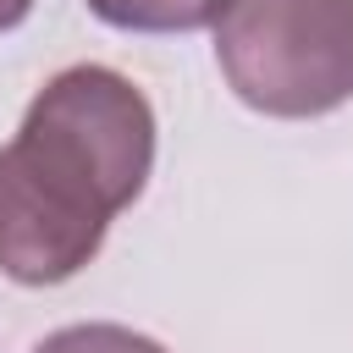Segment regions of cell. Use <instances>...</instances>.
<instances>
[{
    "mask_svg": "<svg viewBox=\"0 0 353 353\" xmlns=\"http://www.w3.org/2000/svg\"><path fill=\"white\" fill-rule=\"evenodd\" d=\"M232 0H88V11L121 33H193L215 28Z\"/></svg>",
    "mask_w": 353,
    "mask_h": 353,
    "instance_id": "obj_3",
    "label": "cell"
},
{
    "mask_svg": "<svg viewBox=\"0 0 353 353\" xmlns=\"http://www.w3.org/2000/svg\"><path fill=\"white\" fill-rule=\"evenodd\" d=\"M154 171V105L116 66L55 72L0 149V270L22 287L72 281Z\"/></svg>",
    "mask_w": 353,
    "mask_h": 353,
    "instance_id": "obj_1",
    "label": "cell"
},
{
    "mask_svg": "<svg viewBox=\"0 0 353 353\" xmlns=\"http://www.w3.org/2000/svg\"><path fill=\"white\" fill-rule=\"evenodd\" d=\"M33 353H165V347L154 336H143V331H127V325H110V320H88V325L50 331Z\"/></svg>",
    "mask_w": 353,
    "mask_h": 353,
    "instance_id": "obj_4",
    "label": "cell"
},
{
    "mask_svg": "<svg viewBox=\"0 0 353 353\" xmlns=\"http://www.w3.org/2000/svg\"><path fill=\"white\" fill-rule=\"evenodd\" d=\"M28 11H33V0H0V33L22 28V22H28Z\"/></svg>",
    "mask_w": 353,
    "mask_h": 353,
    "instance_id": "obj_5",
    "label": "cell"
},
{
    "mask_svg": "<svg viewBox=\"0 0 353 353\" xmlns=\"http://www.w3.org/2000/svg\"><path fill=\"white\" fill-rule=\"evenodd\" d=\"M226 88L281 121L353 99V0H232L215 17Z\"/></svg>",
    "mask_w": 353,
    "mask_h": 353,
    "instance_id": "obj_2",
    "label": "cell"
}]
</instances>
